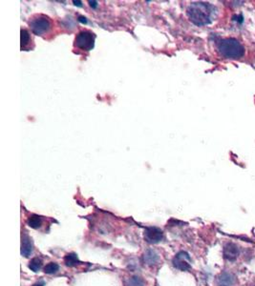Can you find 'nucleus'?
Instances as JSON below:
<instances>
[{
	"mask_svg": "<svg viewBox=\"0 0 255 286\" xmlns=\"http://www.w3.org/2000/svg\"><path fill=\"white\" fill-rule=\"evenodd\" d=\"M64 263L68 267H74L79 264V258L77 256V254L70 253L67 254L64 257Z\"/></svg>",
	"mask_w": 255,
	"mask_h": 286,
	"instance_id": "nucleus-12",
	"label": "nucleus"
},
{
	"mask_svg": "<svg viewBox=\"0 0 255 286\" xmlns=\"http://www.w3.org/2000/svg\"><path fill=\"white\" fill-rule=\"evenodd\" d=\"M89 3H90V6L94 7V8H97L98 7V2L97 1H89Z\"/></svg>",
	"mask_w": 255,
	"mask_h": 286,
	"instance_id": "nucleus-17",
	"label": "nucleus"
},
{
	"mask_svg": "<svg viewBox=\"0 0 255 286\" xmlns=\"http://www.w3.org/2000/svg\"><path fill=\"white\" fill-rule=\"evenodd\" d=\"M28 225L33 229H39L42 224V220L38 215H32L29 217L27 220Z\"/></svg>",
	"mask_w": 255,
	"mask_h": 286,
	"instance_id": "nucleus-11",
	"label": "nucleus"
},
{
	"mask_svg": "<svg viewBox=\"0 0 255 286\" xmlns=\"http://www.w3.org/2000/svg\"><path fill=\"white\" fill-rule=\"evenodd\" d=\"M60 269V266L58 263L56 262H50L48 263L46 266L44 267V272L46 274H54L57 273Z\"/></svg>",
	"mask_w": 255,
	"mask_h": 286,
	"instance_id": "nucleus-16",
	"label": "nucleus"
},
{
	"mask_svg": "<svg viewBox=\"0 0 255 286\" xmlns=\"http://www.w3.org/2000/svg\"><path fill=\"white\" fill-rule=\"evenodd\" d=\"M163 239V233L161 229L157 227H148L144 230V240L148 243L156 244L159 243Z\"/></svg>",
	"mask_w": 255,
	"mask_h": 286,
	"instance_id": "nucleus-6",
	"label": "nucleus"
},
{
	"mask_svg": "<svg viewBox=\"0 0 255 286\" xmlns=\"http://www.w3.org/2000/svg\"><path fill=\"white\" fill-rule=\"evenodd\" d=\"M79 18H80V21H81V22H82V23H86V22H87V20H86V18H85V17H83V16H80V17H79Z\"/></svg>",
	"mask_w": 255,
	"mask_h": 286,
	"instance_id": "nucleus-18",
	"label": "nucleus"
},
{
	"mask_svg": "<svg viewBox=\"0 0 255 286\" xmlns=\"http://www.w3.org/2000/svg\"><path fill=\"white\" fill-rule=\"evenodd\" d=\"M125 286H144V281L139 276H132L125 280Z\"/></svg>",
	"mask_w": 255,
	"mask_h": 286,
	"instance_id": "nucleus-13",
	"label": "nucleus"
},
{
	"mask_svg": "<svg viewBox=\"0 0 255 286\" xmlns=\"http://www.w3.org/2000/svg\"><path fill=\"white\" fill-rule=\"evenodd\" d=\"M218 52L226 59H240L245 54V49L238 40L234 39L222 40L217 44Z\"/></svg>",
	"mask_w": 255,
	"mask_h": 286,
	"instance_id": "nucleus-2",
	"label": "nucleus"
},
{
	"mask_svg": "<svg viewBox=\"0 0 255 286\" xmlns=\"http://www.w3.org/2000/svg\"><path fill=\"white\" fill-rule=\"evenodd\" d=\"M172 263L176 269L181 270V271H188L191 268V264H190L191 259H190L189 255L184 251L179 252L175 256L174 259L172 260Z\"/></svg>",
	"mask_w": 255,
	"mask_h": 286,
	"instance_id": "nucleus-5",
	"label": "nucleus"
},
{
	"mask_svg": "<svg viewBox=\"0 0 255 286\" xmlns=\"http://www.w3.org/2000/svg\"><path fill=\"white\" fill-rule=\"evenodd\" d=\"M75 3V5H78V6H81V1H73Z\"/></svg>",
	"mask_w": 255,
	"mask_h": 286,
	"instance_id": "nucleus-19",
	"label": "nucleus"
},
{
	"mask_svg": "<svg viewBox=\"0 0 255 286\" xmlns=\"http://www.w3.org/2000/svg\"><path fill=\"white\" fill-rule=\"evenodd\" d=\"M51 21L45 15H38L31 20L30 27L32 32L37 35H42L44 33H48L51 29Z\"/></svg>",
	"mask_w": 255,
	"mask_h": 286,
	"instance_id": "nucleus-3",
	"label": "nucleus"
},
{
	"mask_svg": "<svg viewBox=\"0 0 255 286\" xmlns=\"http://www.w3.org/2000/svg\"><path fill=\"white\" fill-rule=\"evenodd\" d=\"M30 33H28L27 30L22 29L21 30V49H25L28 46L29 42H30Z\"/></svg>",
	"mask_w": 255,
	"mask_h": 286,
	"instance_id": "nucleus-14",
	"label": "nucleus"
},
{
	"mask_svg": "<svg viewBox=\"0 0 255 286\" xmlns=\"http://www.w3.org/2000/svg\"><path fill=\"white\" fill-rule=\"evenodd\" d=\"M33 286H44V284H43L42 282H37V283H34Z\"/></svg>",
	"mask_w": 255,
	"mask_h": 286,
	"instance_id": "nucleus-20",
	"label": "nucleus"
},
{
	"mask_svg": "<svg viewBox=\"0 0 255 286\" xmlns=\"http://www.w3.org/2000/svg\"><path fill=\"white\" fill-rule=\"evenodd\" d=\"M235 283H236V278L234 275L228 272L222 273L217 279L218 286H234Z\"/></svg>",
	"mask_w": 255,
	"mask_h": 286,
	"instance_id": "nucleus-9",
	"label": "nucleus"
},
{
	"mask_svg": "<svg viewBox=\"0 0 255 286\" xmlns=\"http://www.w3.org/2000/svg\"><path fill=\"white\" fill-rule=\"evenodd\" d=\"M33 252V244L31 239L26 234L22 235L21 239V255L24 257H29Z\"/></svg>",
	"mask_w": 255,
	"mask_h": 286,
	"instance_id": "nucleus-10",
	"label": "nucleus"
},
{
	"mask_svg": "<svg viewBox=\"0 0 255 286\" xmlns=\"http://www.w3.org/2000/svg\"><path fill=\"white\" fill-rule=\"evenodd\" d=\"M142 259H143V262L148 266H154L160 261L159 254L151 249L145 251V253L142 256Z\"/></svg>",
	"mask_w": 255,
	"mask_h": 286,
	"instance_id": "nucleus-8",
	"label": "nucleus"
},
{
	"mask_svg": "<svg viewBox=\"0 0 255 286\" xmlns=\"http://www.w3.org/2000/svg\"><path fill=\"white\" fill-rule=\"evenodd\" d=\"M239 253H240L239 248L234 243L228 242L227 244H225L224 250H223V255H224V258L226 260L233 261L238 258Z\"/></svg>",
	"mask_w": 255,
	"mask_h": 286,
	"instance_id": "nucleus-7",
	"label": "nucleus"
},
{
	"mask_svg": "<svg viewBox=\"0 0 255 286\" xmlns=\"http://www.w3.org/2000/svg\"><path fill=\"white\" fill-rule=\"evenodd\" d=\"M77 48L83 51H90L95 46V34L90 31H82L78 33L75 40Z\"/></svg>",
	"mask_w": 255,
	"mask_h": 286,
	"instance_id": "nucleus-4",
	"label": "nucleus"
},
{
	"mask_svg": "<svg viewBox=\"0 0 255 286\" xmlns=\"http://www.w3.org/2000/svg\"><path fill=\"white\" fill-rule=\"evenodd\" d=\"M41 266H42V261L39 258H34L29 263V268L34 272H39L41 270Z\"/></svg>",
	"mask_w": 255,
	"mask_h": 286,
	"instance_id": "nucleus-15",
	"label": "nucleus"
},
{
	"mask_svg": "<svg viewBox=\"0 0 255 286\" xmlns=\"http://www.w3.org/2000/svg\"><path fill=\"white\" fill-rule=\"evenodd\" d=\"M214 7L205 2H194L188 7V15L195 25H208L213 18Z\"/></svg>",
	"mask_w": 255,
	"mask_h": 286,
	"instance_id": "nucleus-1",
	"label": "nucleus"
}]
</instances>
